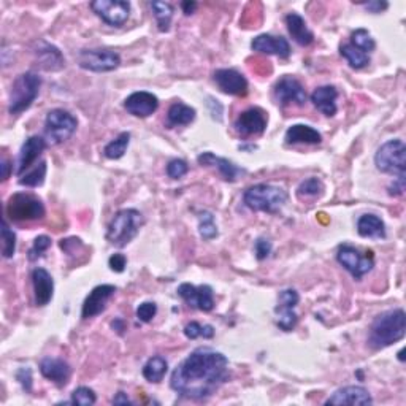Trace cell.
<instances>
[{
  "instance_id": "8d00e7d4",
  "label": "cell",
  "mask_w": 406,
  "mask_h": 406,
  "mask_svg": "<svg viewBox=\"0 0 406 406\" xmlns=\"http://www.w3.org/2000/svg\"><path fill=\"white\" fill-rule=\"evenodd\" d=\"M351 44L357 49L364 51V53H367V54L371 53L374 47H376V43H374V40L371 38L370 32L365 30V29H357V30L352 32Z\"/></svg>"
},
{
  "instance_id": "9c48e42d",
  "label": "cell",
  "mask_w": 406,
  "mask_h": 406,
  "mask_svg": "<svg viewBox=\"0 0 406 406\" xmlns=\"http://www.w3.org/2000/svg\"><path fill=\"white\" fill-rule=\"evenodd\" d=\"M336 260H338L340 265L345 266L355 279H360L362 276L367 275V273H370L374 266L373 251L360 254L359 250H355V247L349 245H343L338 247Z\"/></svg>"
},
{
  "instance_id": "44dd1931",
  "label": "cell",
  "mask_w": 406,
  "mask_h": 406,
  "mask_svg": "<svg viewBox=\"0 0 406 406\" xmlns=\"http://www.w3.org/2000/svg\"><path fill=\"white\" fill-rule=\"evenodd\" d=\"M34 53L38 66L43 70H47V72H57V70L66 67V59H63L62 53L54 47V44L43 40L37 42Z\"/></svg>"
},
{
  "instance_id": "836d02e7",
  "label": "cell",
  "mask_w": 406,
  "mask_h": 406,
  "mask_svg": "<svg viewBox=\"0 0 406 406\" xmlns=\"http://www.w3.org/2000/svg\"><path fill=\"white\" fill-rule=\"evenodd\" d=\"M130 143V133L129 132H123L113 140V142L108 143L104 149V154L106 159H121L127 151V146Z\"/></svg>"
},
{
  "instance_id": "db71d44e",
  "label": "cell",
  "mask_w": 406,
  "mask_h": 406,
  "mask_svg": "<svg viewBox=\"0 0 406 406\" xmlns=\"http://www.w3.org/2000/svg\"><path fill=\"white\" fill-rule=\"evenodd\" d=\"M111 326H113V328H114V330H118V332H119V333H123V330H125V327H124V322H123V321H121V319H118V321H114V322L111 324Z\"/></svg>"
},
{
  "instance_id": "cb8c5ba5",
  "label": "cell",
  "mask_w": 406,
  "mask_h": 406,
  "mask_svg": "<svg viewBox=\"0 0 406 406\" xmlns=\"http://www.w3.org/2000/svg\"><path fill=\"white\" fill-rule=\"evenodd\" d=\"M34 294L37 307H47L54 294V279L44 269H35L32 271Z\"/></svg>"
},
{
  "instance_id": "8992f818",
  "label": "cell",
  "mask_w": 406,
  "mask_h": 406,
  "mask_svg": "<svg viewBox=\"0 0 406 406\" xmlns=\"http://www.w3.org/2000/svg\"><path fill=\"white\" fill-rule=\"evenodd\" d=\"M376 168L383 173L402 176L406 170V146L403 140H389L378 149L374 156Z\"/></svg>"
},
{
  "instance_id": "7402d4cb",
  "label": "cell",
  "mask_w": 406,
  "mask_h": 406,
  "mask_svg": "<svg viewBox=\"0 0 406 406\" xmlns=\"http://www.w3.org/2000/svg\"><path fill=\"white\" fill-rule=\"evenodd\" d=\"M251 48L264 54L279 56V57H283V59L290 56V44L284 37H273L269 34L257 35L252 40Z\"/></svg>"
},
{
  "instance_id": "f1b7e54d",
  "label": "cell",
  "mask_w": 406,
  "mask_h": 406,
  "mask_svg": "<svg viewBox=\"0 0 406 406\" xmlns=\"http://www.w3.org/2000/svg\"><path fill=\"white\" fill-rule=\"evenodd\" d=\"M357 232L364 238H386V226L376 214H364L357 222Z\"/></svg>"
},
{
  "instance_id": "4316f807",
  "label": "cell",
  "mask_w": 406,
  "mask_h": 406,
  "mask_svg": "<svg viewBox=\"0 0 406 406\" xmlns=\"http://www.w3.org/2000/svg\"><path fill=\"white\" fill-rule=\"evenodd\" d=\"M285 25H288L290 37L294 38V42L300 44V47H308V44L313 43L314 34L308 29L304 19L298 15V13H289V15L285 16Z\"/></svg>"
},
{
  "instance_id": "8fae6325",
  "label": "cell",
  "mask_w": 406,
  "mask_h": 406,
  "mask_svg": "<svg viewBox=\"0 0 406 406\" xmlns=\"http://www.w3.org/2000/svg\"><path fill=\"white\" fill-rule=\"evenodd\" d=\"M91 8L102 21L114 27L123 25L130 16V4L125 0H94Z\"/></svg>"
},
{
  "instance_id": "f6af8a7d",
  "label": "cell",
  "mask_w": 406,
  "mask_h": 406,
  "mask_svg": "<svg viewBox=\"0 0 406 406\" xmlns=\"http://www.w3.org/2000/svg\"><path fill=\"white\" fill-rule=\"evenodd\" d=\"M16 379L19 381V384L23 386L24 390L30 392L32 390V370L30 368H19L16 371Z\"/></svg>"
},
{
  "instance_id": "83f0119b",
  "label": "cell",
  "mask_w": 406,
  "mask_h": 406,
  "mask_svg": "<svg viewBox=\"0 0 406 406\" xmlns=\"http://www.w3.org/2000/svg\"><path fill=\"white\" fill-rule=\"evenodd\" d=\"M336 97H338V91L333 86H321L311 94V102L326 116H333L336 113Z\"/></svg>"
},
{
  "instance_id": "d4e9b609",
  "label": "cell",
  "mask_w": 406,
  "mask_h": 406,
  "mask_svg": "<svg viewBox=\"0 0 406 406\" xmlns=\"http://www.w3.org/2000/svg\"><path fill=\"white\" fill-rule=\"evenodd\" d=\"M197 161H199L200 165H211V167L218 168L221 176L228 183L237 181L240 175L245 173L243 168L237 167V165L232 164L230 161H227V159H224V157L214 156L213 152H203V154L197 157Z\"/></svg>"
},
{
  "instance_id": "f35d334b",
  "label": "cell",
  "mask_w": 406,
  "mask_h": 406,
  "mask_svg": "<svg viewBox=\"0 0 406 406\" xmlns=\"http://www.w3.org/2000/svg\"><path fill=\"white\" fill-rule=\"evenodd\" d=\"M2 254L5 259H10L15 256V251H16V233L11 230L8 222L4 221L2 222Z\"/></svg>"
},
{
  "instance_id": "7a4b0ae2",
  "label": "cell",
  "mask_w": 406,
  "mask_h": 406,
  "mask_svg": "<svg viewBox=\"0 0 406 406\" xmlns=\"http://www.w3.org/2000/svg\"><path fill=\"white\" fill-rule=\"evenodd\" d=\"M406 332V316L402 308L379 314L370 327L368 343L373 349H383L400 341Z\"/></svg>"
},
{
  "instance_id": "1f68e13d",
  "label": "cell",
  "mask_w": 406,
  "mask_h": 406,
  "mask_svg": "<svg viewBox=\"0 0 406 406\" xmlns=\"http://www.w3.org/2000/svg\"><path fill=\"white\" fill-rule=\"evenodd\" d=\"M340 51H341V56L345 57V59L349 62V66H351L355 70L365 68L368 63H370V56H368L367 53H364V51H360L355 47H352L351 43L343 44V47L340 48Z\"/></svg>"
},
{
  "instance_id": "ac0fdd59",
  "label": "cell",
  "mask_w": 406,
  "mask_h": 406,
  "mask_svg": "<svg viewBox=\"0 0 406 406\" xmlns=\"http://www.w3.org/2000/svg\"><path fill=\"white\" fill-rule=\"evenodd\" d=\"M159 99L152 92L138 91L124 100V108L135 118H148L157 110Z\"/></svg>"
},
{
  "instance_id": "f907efd6",
  "label": "cell",
  "mask_w": 406,
  "mask_h": 406,
  "mask_svg": "<svg viewBox=\"0 0 406 406\" xmlns=\"http://www.w3.org/2000/svg\"><path fill=\"white\" fill-rule=\"evenodd\" d=\"M0 168H2V181L5 180H8V176H10V168H11V165H10V161L6 157H2V162H0Z\"/></svg>"
},
{
  "instance_id": "f5cc1de1",
  "label": "cell",
  "mask_w": 406,
  "mask_h": 406,
  "mask_svg": "<svg viewBox=\"0 0 406 406\" xmlns=\"http://www.w3.org/2000/svg\"><path fill=\"white\" fill-rule=\"evenodd\" d=\"M181 6H183L184 15H187V16H189V15H192V13L195 11L197 4H195V2H183Z\"/></svg>"
},
{
  "instance_id": "d6a6232c",
  "label": "cell",
  "mask_w": 406,
  "mask_h": 406,
  "mask_svg": "<svg viewBox=\"0 0 406 406\" xmlns=\"http://www.w3.org/2000/svg\"><path fill=\"white\" fill-rule=\"evenodd\" d=\"M151 8L157 19L159 30L168 32L171 18H173V5H170L168 2H151Z\"/></svg>"
},
{
  "instance_id": "603a6c76",
  "label": "cell",
  "mask_w": 406,
  "mask_h": 406,
  "mask_svg": "<svg viewBox=\"0 0 406 406\" xmlns=\"http://www.w3.org/2000/svg\"><path fill=\"white\" fill-rule=\"evenodd\" d=\"M40 371L47 379L53 381L56 386H66L72 374V368L66 360L56 357H44L40 362Z\"/></svg>"
},
{
  "instance_id": "d590c367",
  "label": "cell",
  "mask_w": 406,
  "mask_h": 406,
  "mask_svg": "<svg viewBox=\"0 0 406 406\" xmlns=\"http://www.w3.org/2000/svg\"><path fill=\"white\" fill-rule=\"evenodd\" d=\"M199 232L203 240H213L218 237V226L214 222V216L209 211H202L199 214Z\"/></svg>"
},
{
  "instance_id": "9a60e30c",
  "label": "cell",
  "mask_w": 406,
  "mask_h": 406,
  "mask_svg": "<svg viewBox=\"0 0 406 406\" xmlns=\"http://www.w3.org/2000/svg\"><path fill=\"white\" fill-rule=\"evenodd\" d=\"M266 113L262 108H250L240 114L235 121V130H237L238 135L241 137H256L262 135L266 129Z\"/></svg>"
},
{
  "instance_id": "277c9868",
  "label": "cell",
  "mask_w": 406,
  "mask_h": 406,
  "mask_svg": "<svg viewBox=\"0 0 406 406\" xmlns=\"http://www.w3.org/2000/svg\"><path fill=\"white\" fill-rule=\"evenodd\" d=\"M143 224V216L138 209L125 208L121 209L108 226L106 240L118 247H124L137 237L140 227Z\"/></svg>"
},
{
  "instance_id": "d6986e66",
  "label": "cell",
  "mask_w": 406,
  "mask_h": 406,
  "mask_svg": "<svg viewBox=\"0 0 406 406\" xmlns=\"http://www.w3.org/2000/svg\"><path fill=\"white\" fill-rule=\"evenodd\" d=\"M44 148H47V140H44L43 137L34 135L25 140L24 144L21 146V151H19L15 173L18 176H23L24 171L29 170L30 165L42 156Z\"/></svg>"
},
{
  "instance_id": "5bb4252c",
  "label": "cell",
  "mask_w": 406,
  "mask_h": 406,
  "mask_svg": "<svg viewBox=\"0 0 406 406\" xmlns=\"http://www.w3.org/2000/svg\"><path fill=\"white\" fill-rule=\"evenodd\" d=\"M178 295H180L190 308H197L200 311H211L214 308L213 289L207 284L194 285L189 283H183L180 288H178Z\"/></svg>"
},
{
  "instance_id": "6da1fadb",
  "label": "cell",
  "mask_w": 406,
  "mask_h": 406,
  "mask_svg": "<svg viewBox=\"0 0 406 406\" xmlns=\"http://www.w3.org/2000/svg\"><path fill=\"white\" fill-rule=\"evenodd\" d=\"M228 376V360L224 354L211 347H199L175 368L170 386L184 398L205 400L224 386Z\"/></svg>"
},
{
  "instance_id": "7c38bea8",
  "label": "cell",
  "mask_w": 406,
  "mask_h": 406,
  "mask_svg": "<svg viewBox=\"0 0 406 406\" xmlns=\"http://www.w3.org/2000/svg\"><path fill=\"white\" fill-rule=\"evenodd\" d=\"M298 300H300V297H298L297 290L294 289H284L279 292L278 304L275 308L276 326L284 330V332H290V330L295 327L297 324L295 307L298 304Z\"/></svg>"
},
{
  "instance_id": "bcb514c9",
  "label": "cell",
  "mask_w": 406,
  "mask_h": 406,
  "mask_svg": "<svg viewBox=\"0 0 406 406\" xmlns=\"http://www.w3.org/2000/svg\"><path fill=\"white\" fill-rule=\"evenodd\" d=\"M270 252H271V243L269 240H265V238H259L256 241V257L259 260H264L270 256Z\"/></svg>"
},
{
  "instance_id": "60d3db41",
  "label": "cell",
  "mask_w": 406,
  "mask_h": 406,
  "mask_svg": "<svg viewBox=\"0 0 406 406\" xmlns=\"http://www.w3.org/2000/svg\"><path fill=\"white\" fill-rule=\"evenodd\" d=\"M97 402V397H95V392L92 389H89L86 386H81L78 389H75L72 392V400L70 403L80 405V406H91Z\"/></svg>"
},
{
  "instance_id": "74e56055",
  "label": "cell",
  "mask_w": 406,
  "mask_h": 406,
  "mask_svg": "<svg viewBox=\"0 0 406 406\" xmlns=\"http://www.w3.org/2000/svg\"><path fill=\"white\" fill-rule=\"evenodd\" d=\"M324 192V184L319 178H308L304 180L297 189V195L300 199H307V197H317Z\"/></svg>"
},
{
  "instance_id": "f546056e",
  "label": "cell",
  "mask_w": 406,
  "mask_h": 406,
  "mask_svg": "<svg viewBox=\"0 0 406 406\" xmlns=\"http://www.w3.org/2000/svg\"><path fill=\"white\" fill-rule=\"evenodd\" d=\"M168 125L176 127V125H187L195 119V110L192 106L184 105L181 102H176V104L171 105L168 108Z\"/></svg>"
},
{
  "instance_id": "ffe728a7",
  "label": "cell",
  "mask_w": 406,
  "mask_h": 406,
  "mask_svg": "<svg viewBox=\"0 0 406 406\" xmlns=\"http://www.w3.org/2000/svg\"><path fill=\"white\" fill-rule=\"evenodd\" d=\"M373 398L365 387L346 386L335 390L327 398L326 405H371Z\"/></svg>"
},
{
  "instance_id": "4dcf8cb0",
  "label": "cell",
  "mask_w": 406,
  "mask_h": 406,
  "mask_svg": "<svg viewBox=\"0 0 406 406\" xmlns=\"http://www.w3.org/2000/svg\"><path fill=\"white\" fill-rule=\"evenodd\" d=\"M168 371L167 360L161 355H154L143 367V376L148 383H161L165 374Z\"/></svg>"
},
{
  "instance_id": "30bf717a",
  "label": "cell",
  "mask_w": 406,
  "mask_h": 406,
  "mask_svg": "<svg viewBox=\"0 0 406 406\" xmlns=\"http://www.w3.org/2000/svg\"><path fill=\"white\" fill-rule=\"evenodd\" d=\"M76 61L81 68L100 73L116 70L121 63V57L110 49H82L78 53Z\"/></svg>"
},
{
  "instance_id": "ab89813d",
  "label": "cell",
  "mask_w": 406,
  "mask_h": 406,
  "mask_svg": "<svg viewBox=\"0 0 406 406\" xmlns=\"http://www.w3.org/2000/svg\"><path fill=\"white\" fill-rule=\"evenodd\" d=\"M184 335H186L189 340L200 338V336H203V338H213L214 328L213 326H209V324L202 326V324L199 322H190L186 327H184Z\"/></svg>"
},
{
  "instance_id": "7dc6e473",
  "label": "cell",
  "mask_w": 406,
  "mask_h": 406,
  "mask_svg": "<svg viewBox=\"0 0 406 406\" xmlns=\"http://www.w3.org/2000/svg\"><path fill=\"white\" fill-rule=\"evenodd\" d=\"M108 264H110V269L113 271L123 273L125 269V265H127V259H125L124 254H113L110 260H108Z\"/></svg>"
},
{
  "instance_id": "816d5d0a",
  "label": "cell",
  "mask_w": 406,
  "mask_h": 406,
  "mask_svg": "<svg viewBox=\"0 0 406 406\" xmlns=\"http://www.w3.org/2000/svg\"><path fill=\"white\" fill-rule=\"evenodd\" d=\"M130 398L127 397V393L124 392H118L116 397L113 398V405H130Z\"/></svg>"
},
{
  "instance_id": "e575fe53",
  "label": "cell",
  "mask_w": 406,
  "mask_h": 406,
  "mask_svg": "<svg viewBox=\"0 0 406 406\" xmlns=\"http://www.w3.org/2000/svg\"><path fill=\"white\" fill-rule=\"evenodd\" d=\"M47 162L42 161L38 165H35V168H32L29 173L23 175L19 178V184L21 186H27V187H38L42 186L44 183V178H47Z\"/></svg>"
},
{
  "instance_id": "3957f363",
  "label": "cell",
  "mask_w": 406,
  "mask_h": 406,
  "mask_svg": "<svg viewBox=\"0 0 406 406\" xmlns=\"http://www.w3.org/2000/svg\"><path fill=\"white\" fill-rule=\"evenodd\" d=\"M246 207L252 211H264L275 214L288 202V192L283 187L273 186V184H256L245 192Z\"/></svg>"
},
{
  "instance_id": "2e32d148",
  "label": "cell",
  "mask_w": 406,
  "mask_h": 406,
  "mask_svg": "<svg viewBox=\"0 0 406 406\" xmlns=\"http://www.w3.org/2000/svg\"><path fill=\"white\" fill-rule=\"evenodd\" d=\"M214 82L218 85L224 94L235 95V97H245L250 91V85H247V80L243 75L233 68H219L216 70L214 75Z\"/></svg>"
},
{
  "instance_id": "c3c4849f",
  "label": "cell",
  "mask_w": 406,
  "mask_h": 406,
  "mask_svg": "<svg viewBox=\"0 0 406 406\" xmlns=\"http://www.w3.org/2000/svg\"><path fill=\"white\" fill-rule=\"evenodd\" d=\"M405 194V175L397 176L393 183L389 186V195L392 197H400Z\"/></svg>"
},
{
  "instance_id": "ee69618b",
  "label": "cell",
  "mask_w": 406,
  "mask_h": 406,
  "mask_svg": "<svg viewBox=\"0 0 406 406\" xmlns=\"http://www.w3.org/2000/svg\"><path fill=\"white\" fill-rule=\"evenodd\" d=\"M156 313H157V307H156V303H152V302H144L137 308V317L142 322H151L152 319H154Z\"/></svg>"
},
{
  "instance_id": "b9f144b4",
  "label": "cell",
  "mask_w": 406,
  "mask_h": 406,
  "mask_svg": "<svg viewBox=\"0 0 406 406\" xmlns=\"http://www.w3.org/2000/svg\"><path fill=\"white\" fill-rule=\"evenodd\" d=\"M49 246H51V238L47 237V235H40V237H37L29 251V259L37 260L38 257H42L43 252L49 250Z\"/></svg>"
},
{
  "instance_id": "484cf974",
  "label": "cell",
  "mask_w": 406,
  "mask_h": 406,
  "mask_svg": "<svg viewBox=\"0 0 406 406\" xmlns=\"http://www.w3.org/2000/svg\"><path fill=\"white\" fill-rule=\"evenodd\" d=\"M285 143L288 144H319L322 142V135L314 127L307 124H294L285 132Z\"/></svg>"
},
{
  "instance_id": "52a82bcc",
  "label": "cell",
  "mask_w": 406,
  "mask_h": 406,
  "mask_svg": "<svg viewBox=\"0 0 406 406\" xmlns=\"http://www.w3.org/2000/svg\"><path fill=\"white\" fill-rule=\"evenodd\" d=\"M76 127H78V121L73 114L56 108L48 113L44 121V138L51 144H61L73 135Z\"/></svg>"
},
{
  "instance_id": "5b68a950",
  "label": "cell",
  "mask_w": 406,
  "mask_h": 406,
  "mask_svg": "<svg viewBox=\"0 0 406 406\" xmlns=\"http://www.w3.org/2000/svg\"><path fill=\"white\" fill-rule=\"evenodd\" d=\"M42 87V78L34 72H25L15 80L10 91V106L11 114H21L34 104Z\"/></svg>"
},
{
  "instance_id": "4fadbf2b",
  "label": "cell",
  "mask_w": 406,
  "mask_h": 406,
  "mask_svg": "<svg viewBox=\"0 0 406 406\" xmlns=\"http://www.w3.org/2000/svg\"><path fill=\"white\" fill-rule=\"evenodd\" d=\"M273 95H275L276 104L281 106H288V105H298L302 106L307 104V91L302 86V82L292 78V76L285 75L281 80L276 81L275 85V91H273Z\"/></svg>"
},
{
  "instance_id": "e0dca14e",
  "label": "cell",
  "mask_w": 406,
  "mask_h": 406,
  "mask_svg": "<svg viewBox=\"0 0 406 406\" xmlns=\"http://www.w3.org/2000/svg\"><path fill=\"white\" fill-rule=\"evenodd\" d=\"M114 294H116V288L111 284H102L97 285V288H94L91 290V294L86 297L85 303H82L81 309L82 319H91V317L104 313L108 302H110V298Z\"/></svg>"
},
{
  "instance_id": "7bdbcfd3",
  "label": "cell",
  "mask_w": 406,
  "mask_h": 406,
  "mask_svg": "<svg viewBox=\"0 0 406 406\" xmlns=\"http://www.w3.org/2000/svg\"><path fill=\"white\" fill-rule=\"evenodd\" d=\"M187 171L189 165L186 161H183V159H173V161H170L167 165V175L171 180H180Z\"/></svg>"
},
{
  "instance_id": "681fc988",
  "label": "cell",
  "mask_w": 406,
  "mask_h": 406,
  "mask_svg": "<svg viewBox=\"0 0 406 406\" xmlns=\"http://www.w3.org/2000/svg\"><path fill=\"white\" fill-rule=\"evenodd\" d=\"M362 5H364L370 13H381V11H384L387 6H389V4L387 2H379V0H373V2L362 4Z\"/></svg>"
},
{
  "instance_id": "ba28073f",
  "label": "cell",
  "mask_w": 406,
  "mask_h": 406,
  "mask_svg": "<svg viewBox=\"0 0 406 406\" xmlns=\"http://www.w3.org/2000/svg\"><path fill=\"white\" fill-rule=\"evenodd\" d=\"M6 216L10 219L24 222V221H38L44 218V205L35 195L18 192L10 197L6 203Z\"/></svg>"
}]
</instances>
